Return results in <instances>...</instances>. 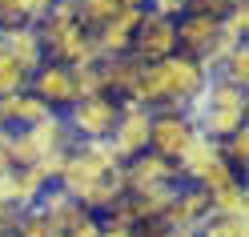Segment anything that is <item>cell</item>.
Returning <instances> with one entry per match:
<instances>
[{
	"instance_id": "obj_29",
	"label": "cell",
	"mask_w": 249,
	"mask_h": 237,
	"mask_svg": "<svg viewBox=\"0 0 249 237\" xmlns=\"http://www.w3.org/2000/svg\"><path fill=\"white\" fill-rule=\"evenodd\" d=\"M221 33H225L229 40L245 44V36H249V8H245V4L225 8V17H221Z\"/></svg>"
},
{
	"instance_id": "obj_21",
	"label": "cell",
	"mask_w": 249,
	"mask_h": 237,
	"mask_svg": "<svg viewBox=\"0 0 249 237\" xmlns=\"http://www.w3.org/2000/svg\"><path fill=\"white\" fill-rule=\"evenodd\" d=\"M76 4H81V24L89 33H97L101 24L117 20L121 12H129V8H145L141 0H76Z\"/></svg>"
},
{
	"instance_id": "obj_15",
	"label": "cell",
	"mask_w": 249,
	"mask_h": 237,
	"mask_svg": "<svg viewBox=\"0 0 249 237\" xmlns=\"http://www.w3.org/2000/svg\"><path fill=\"white\" fill-rule=\"evenodd\" d=\"M36 209L49 217V225H53V233H56V237H65L72 225H81V221L89 217V209H85V205L76 201V197H69L60 185H49V189H44V197H40Z\"/></svg>"
},
{
	"instance_id": "obj_18",
	"label": "cell",
	"mask_w": 249,
	"mask_h": 237,
	"mask_svg": "<svg viewBox=\"0 0 249 237\" xmlns=\"http://www.w3.org/2000/svg\"><path fill=\"white\" fill-rule=\"evenodd\" d=\"M145 17V8H129V12H121L117 20H108V24H101L97 33V49H101V56H124L129 53V44H133V28H137V20Z\"/></svg>"
},
{
	"instance_id": "obj_4",
	"label": "cell",
	"mask_w": 249,
	"mask_h": 237,
	"mask_svg": "<svg viewBox=\"0 0 249 237\" xmlns=\"http://www.w3.org/2000/svg\"><path fill=\"white\" fill-rule=\"evenodd\" d=\"M177 53V20L161 17V12L145 8V17L137 20L133 28V44H129V56H137L141 65H157V60L173 56Z\"/></svg>"
},
{
	"instance_id": "obj_41",
	"label": "cell",
	"mask_w": 249,
	"mask_h": 237,
	"mask_svg": "<svg viewBox=\"0 0 249 237\" xmlns=\"http://www.w3.org/2000/svg\"><path fill=\"white\" fill-rule=\"evenodd\" d=\"M0 237H17V233H0Z\"/></svg>"
},
{
	"instance_id": "obj_35",
	"label": "cell",
	"mask_w": 249,
	"mask_h": 237,
	"mask_svg": "<svg viewBox=\"0 0 249 237\" xmlns=\"http://www.w3.org/2000/svg\"><path fill=\"white\" fill-rule=\"evenodd\" d=\"M8 145H12V129H0V169H12V153H8Z\"/></svg>"
},
{
	"instance_id": "obj_22",
	"label": "cell",
	"mask_w": 249,
	"mask_h": 237,
	"mask_svg": "<svg viewBox=\"0 0 249 237\" xmlns=\"http://www.w3.org/2000/svg\"><path fill=\"white\" fill-rule=\"evenodd\" d=\"M209 213H221V217H249V189L245 181H233L225 189L209 193Z\"/></svg>"
},
{
	"instance_id": "obj_33",
	"label": "cell",
	"mask_w": 249,
	"mask_h": 237,
	"mask_svg": "<svg viewBox=\"0 0 249 237\" xmlns=\"http://www.w3.org/2000/svg\"><path fill=\"white\" fill-rule=\"evenodd\" d=\"M101 229H105V225H101V217H97V213H89L81 225H72L65 237H101Z\"/></svg>"
},
{
	"instance_id": "obj_37",
	"label": "cell",
	"mask_w": 249,
	"mask_h": 237,
	"mask_svg": "<svg viewBox=\"0 0 249 237\" xmlns=\"http://www.w3.org/2000/svg\"><path fill=\"white\" fill-rule=\"evenodd\" d=\"M153 237H197V233H189V229H165V225H161Z\"/></svg>"
},
{
	"instance_id": "obj_2",
	"label": "cell",
	"mask_w": 249,
	"mask_h": 237,
	"mask_svg": "<svg viewBox=\"0 0 249 237\" xmlns=\"http://www.w3.org/2000/svg\"><path fill=\"white\" fill-rule=\"evenodd\" d=\"M117 165H124V161L113 153L108 141H76V145L69 149V157H65V169H60L56 185L65 189L69 197L85 201L92 189H97V181L108 169H117Z\"/></svg>"
},
{
	"instance_id": "obj_38",
	"label": "cell",
	"mask_w": 249,
	"mask_h": 237,
	"mask_svg": "<svg viewBox=\"0 0 249 237\" xmlns=\"http://www.w3.org/2000/svg\"><path fill=\"white\" fill-rule=\"evenodd\" d=\"M101 237H133V229H113V225H105Z\"/></svg>"
},
{
	"instance_id": "obj_9",
	"label": "cell",
	"mask_w": 249,
	"mask_h": 237,
	"mask_svg": "<svg viewBox=\"0 0 249 237\" xmlns=\"http://www.w3.org/2000/svg\"><path fill=\"white\" fill-rule=\"evenodd\" d=\"M149 185H185V181H181L173 161H165V157H157L153 149H145V153H137L133 161H124V189L137 193V189H149Z\"/></svg>"
},
{
	"instance_id": "obj_13",
	"label": "cell",
	"mask_w": 249,
	"mask_h": 237,
	"mask_svg": "<svg viewBox=\"0 0 249 237\" xmlns=\"http://www.w3.org/2000/svg\"><path fill=\"white\" fill-rule=\"evenodd\" d=\"M101 65V81H105V92L113 101H133V92H137V76H141V60L137 56H101L97 60Z\"/></svg>"
},
{
	"instance_id": "obj_3",
	"label": "cell",
	"mask_w": 249,
	"mask_h": 237,
	"mask_svg": "<svg viewBox=\"0 0 249 237\" xmlns=\"http://www.w3.org/2000/svg\"><path fill=\"white\" fill-rule=\"evenodd\" d=\"M121 117V101H113L108 92L101 97H81L65 109V121L76 141H108L113 137V125Z\"/></svg>"
},
{
	"instance_id": "obj_12",
	"label": "cell",
	"mask_w": 249,
	"mask_h": 237,
	"mask_svg": "<svg viewBox=\"0 0 249 237\" xmlns=\"http://www.w3.org/2000/svg\"><path fill=\"white\" fill-rule=\"evenodd\" d=\"M44 117H53V109L44 105L33 89H20V92H8L0 97V125L4 129H33Z\"/></svg>"
},
{
	"instance_id": "obj_32",
	"label": "cell",
	"mask_w": 249,
	"mask_h": 237,
	"mask_svg": "<svg viewBox=\"0 0 249 237\" xmlns=\"http://www.w3.org/2000/svg\"><path fill=\"white\" fill-rule=\"evenodd\" d=\"M229 0H189V8L185 12H205V17H225Z\"/></svg>"
},
{
	"instance_id": "obj_24",
	"label": "cell",
	"mask_w": 249,
	"mask_h": 237,
	"mask_svg": "<svg viewBox=\"0 0 249 237\" xmlns=\"http://www.w3.org/2000/svg\"><path fill=\"white\" fill-rule=\"evenodd\" d=\"M217 76H221V81H229V85H241V89L249 85V49H245V44H237V49L221 60Z\"/></svg>"
},
{
	"instance_id": "obj_1",
	"label": "cell",
	"mask_w": 249,
	"mask_h": 237,
	"mask_svg": "<svg viewBox=\"0 0 249 237\" xmlns=\"http://www.w3.org/2000/svg\"><path fill=\"white\" fill-rule=\"evenodd\" d=\"M245 109H249V92L241 85H229L221 76H209L205 89L185 105V117L197 125V133H205L213 141H225L233 129L245 125Z\"/></svg>"
},
{
	"instance_id": "obj_19",
	"label": "cell",
	"mask_w": 249,
	"mask_h": 237,
	"mask_svg": "<svg viewBox=\"0 0 249 237\" xmlns=\"http://www.w3.org/2000/svg\"><path fill=\"white\" fill-rule=\"evenodd\" d=\"M44 189H49V181H44L36 169H8V197H12L17 209H33V205H40Z\"/></svg>"
},
{
	"instance_id": "obj_6",
	"label": "cell",
	"mask_w": 249,
	"mask_h": 237,
	"mask_svg": "<svg viewBox=\"0 0 249 237\" xmlns=\"http://www.w3.org/2000/svg\"><path fill=\"white\" fill-rule=\"evenodd\" d=\"M149 125H153V109L137 101H121V117L113 125V137H108V145L121 161H133L137 153L149 149Z\"/></svg>"
},
{
	"instance_id": "obj_30",
	"label": "cell",
	"mask_w": 249,
	"mask_h": 237,
	"mask_svg": "<svg viewBox=\"0 0 249 237\" xmlns=\"http://www.w3.org/2000/svg\"><path fill=\"white\" fill-rule=\"evenodd\" d=\"M17 237H56V233H53V225H49V217H44L36 205H33V209L20 213V221H17Z\"/></svg>"
},
{
	"instance_id": "obj_26",
	"label": "cell",
	"mask_w": 249,
	"mask_h": 237,
	"mask_svg": "<svg viewBox=\"0 0 249 237\" xmlns=\"http://www.w3.org/2000/svg\"><path fill=\"white\" fill-rule=\"evenodd\" d=\"M233 181H241L237 177V169H233L225 157H217V161L201 173V181H197V189H205V193H217V189H225V185H233Z\"/></svg>"
},
{
	"instance_id": "obj_11",
	"label": "cell",
	"mask_w": 249,
	"mask_h": 237,
	"mask_svg": "<svg viewBox=\"0 0 249 237\" xmlns=\"http://www.w3.org/2000/svg\"><path fill=\"white\" fill-rule=\"evenodd\" d=\"M217 36H221V17H205V12H185L177 17V53L185 56H205Z\"/></svg>"
},
{
	"instance_id": "obj_27",
	"label": "cell",
	"mask_w": 249,
	"mask_h": 237,
	"mask_svg": "<svg viewBox=\"0 0 249 237\" xmlns=\"http://www.w3.org/2000/svg\"><path fill=\"white\" fill-rule=\"evenodd\" d=\"M28 89V73L12 60L4 49H0V97H8V92H20Z\"/></svg>"
},
{
	"instance_id": "obj_23",
	"label": "cell",
	"mask_w": 249,
	"mask_h": 237,
	"mask_svg": "<svg viewBox=\"0 0 249 237\" xmlns=\"http://www.w3.org/2000/svg\"><path fill=\"white\" fill-rule=\"evenodd\" d=\"M197 237H249V217H221L209 213L197 225Z\"/></svg>"
},
{
	"instance_id": "obj_25",
	"label": "cell",
	"mask_w": 249,
	"mask_h": 237,
	"mask_svg": "<svg viewBox=\"0 0 249 237\" xmlns=\"http://www.w3.org/2000/svg\"><path fill=\"white\" fill-rule=\"evenodd\" d=\"M221 157L237 169V173H245V165H249V129L241 125V129H233L225 141H221Z\"/></svg>"
},
{
	"instance_id": "obj_17",
	"label": "cell",
	"mask_w": 249,
	"mask_h": 237,
	"mask_svg": "<svg viewBox=\"0 0 249 237\" xmlns=\"http://www.w3.org/2000/svg\"><path fill=\"white\" fill-rule=\"evenodd\" d=\"M217 157H221V141H213V137H205V133H197L189 145H185V153L177 157V173H181V181L185 185H197L201 181V173H205Z\"/></svg>"
},
{
	"instance_id": "obj_28",
	"label": "cell",
	"mask_w": 249,
	"mask_h": 237,
	"mask_svg": "<svg viewBox=\"0 0 249 237\" xmlns=\"http://www.w3.org/2000/svg\"><path fill=\"white\" fill-rule=\"evenodd\" d=\"M72 85H76V101H81V97H101V92H105L101 65H76L72 69Z\"/></svg>"
},
{
	"instance_id": "obj_36",
	"label": "cell",
	"mask_w": 249,
	"mask_h": 237,
	"mask_svg": "<svg viewBox=\"0 0 249 237\" xmlns=\"http://www.w3.org/2000/svg\"><path fill=\"white\" fill-rule=\"evenodd\" d=\"M4 205H12V197H8V169H0V209Z\"/></svg>"
},
{
	"instance_id": "obj_14",
	"label": "cell",
	"mask_w": 249,
	"mask_h": 237,
	"mask_svg": "<svg viewBox=\"0 0 249 237\" xmlns=\"http://www.w3.org/2000/svg\"><path fill=\"white\" fill-rule=\"evenodd\" d=\"M49 60H56V65H65V69H76V65H97V60H101L97 36H92L85 24H76V28H69V33L60 36L53 49H49Z\"/></svg>"
},
{
	"instance_id": "obj_20",
	"label": "cell",
	"mask_w": 249,
	"mask_h": 237,
	"mask_svg": "<svg viewBox=\"0 0 249 237\" xmlns=\"http://www.w3.org/2000/svg\"><path fill=\"white\" fill-rule=\"evenodd\" d=\"M28 133L36 137L40 153H65V149H72V145H76V137H72V129H69L65 113H53V117H44V121H40V125H33Z\"/></svg>"
},
{
	"instance_id": "obj_40",
	"label": "cell",
	"mask_w": 249,
	"mask_h": 237,
	"mask_svg": "<svg viewBox=\"0 0 249 237\" xmlns=\"http://www.w3.org/2000/svg\"><path fill=\"white\" fill-rule=\"evenodd\" d=\"M141 4H145V8H149V4H153V0H141Z\"/></svg>"
},
{
	"instance_id": "obj_39",
	"label": "cell",
	"mask_w": 249,
	"mask_h": 237,
	"mask_svg": "<svg viewBox=\"0 0 249 237\" xmlns=\"http://www.w3.org/2000/svg\"><path fill=\"white\" fill-rule=\"evenodd\" d=\"M233 4H245V0H229V8H233Z\"/></svg>"
},
{
	"instance_id": "obj_34",
	"label": "cell",
	"mask_w": 249,
	"mask_h": 237,
	"mask_svg": "<svg viewBox=\"0 0 249 237\" xmlns=\"http://www.w3.org/2000/svg\"><path fill=\"white\" fill-rule=\"evenodd\" d=\"M49 8H53V0H20V12H24V20H28V24H36Z\"/></svg>"
},
{
	"instance_id": "obj_31",
	"label": "cell",
	"mask_w": 249,
	"mask_h": 237,
	"mask_svg": "<svg viewBox=\"0 0 249 237\" xmlns=\"http://www.w3.org/2000/svg\"><path fill=\"white\" fill-rule=\"evenodd\" d=\"M149 8H153V12H161V17H169V20H177V17H185L189 0H153Z\"/></svg>"
},
{
	"instance_id": "obj_8",
	"label": "cell",
	"mask_w": 249,
	"mask_h": 237,
	"mask_svg": "<svg viewBox=\"0 0 249 237\" xmlns=\"http://www.w3.org/2000/svg\"><path fill=\"white\" fill-rule=\"evenodd\" d=\"M28 89L36 92V97L53 109V113H60V109H69L76 101V85H72V69L56 65V60H44V65L28 76Z\"/></svg>"
},
{
	"instance_id": "obj_5",
	"label": "cell",
	"mask_w": 249,
	"mask_h": 237,
	"mask_svg": "<svg viewBox=\"0 0 249 237\" xmlns=\"http://www.w3.org/2000/svg\"><path fill=\"white\" fill-rule=\"evenodd\" d=\"M157 65L165 73V89H169V109H165V113H185V105L205 89L209 73L201 69L197 56H185V53H173V56L157 60Z\"/></svg>"
},
{
	"instance_id": "obj_10",
	"label": "cell",
	"mask_w": 249,
	"mask_h": 237,
	"mask_svg": "<svg viewBox=\"0 0 249 237\" xmlns=\"http://www.w3.org/2000/svg\"><path fill=\"white\" fill-rule=\"evenodd\" d=\"M205 217H209V193L197 189V185H177V193H173V201H169L161 225L165 229H189V233H197V225Z\"/></svg>"
},
{
	"instance_id": "obj_16",
	"label": "cell",
	"mask_w": 249,
	"mask_h": 237,
	"mask_svg": "<svg viewBox=\"0 0 249 237\" xmlns=\"http://www.w3.org/2000/svg\"><path fill=\"white\" fill-rule=\"evenodd\" d=\"M0 49H4L12 60H17V65L33 76L44 60V44H40V36H36V28L33 24H20V28H8V33H0Z\"/></svg>"
},
{
	"instance_id": "obj_7",
	"label": "cell",
	"mask_w": 249,
	"mask_h": 237,
	"mask_svg": "<svg viewBox=\"0 0 249 237\" xmlns=\"http://www.w3.org/2000/svg\"><path fill=\"white\" fill-rule=\"evenodd\" d=\"M193 137H197V125L185 117V113H153V125H149V149L157 153V157H165V161H177Z\"/></svg>"
}]
</instances>
